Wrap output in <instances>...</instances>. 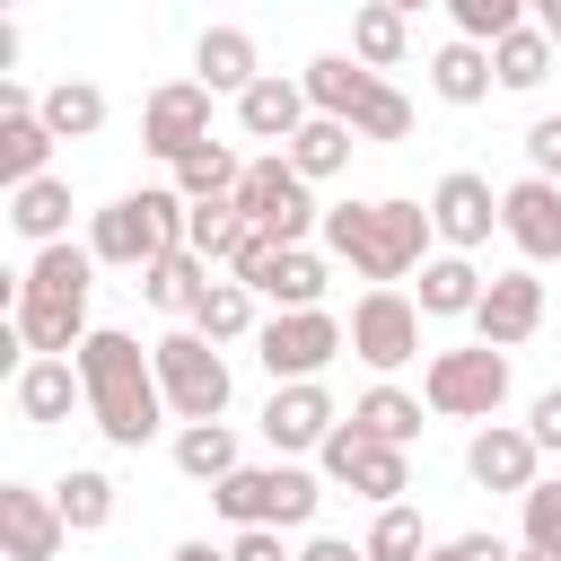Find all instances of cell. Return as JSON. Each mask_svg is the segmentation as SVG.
<instances>
[{
	"label": "cell",
	"mask_w": 561,
	"mask_h": 561,
	"mask_svg": "<svg viewBox=\"0 0 561 561\" xmlns=\"http://www.w3.org/2000/svg\"><path fill=\"white\" fill-rule=\"evenodd\" d=\"M482 289H491V280H482L473 254H430V263H421V316H473Z\"/></svg>",
	"instance_id": "29"
},
{
	"label": "cell",
	"mask_w": 561,
	"mask_h": 561,
	"mask_svg": "<svg viewBox=\"0 0 561 561\" xmlns=\"http://www.w3.org/2000/svg\"><path fill=\"white\" fill-rule=\"evenodd\" d=\"M500 228H508V245L526 254V272H535V263H561V184L517 175V184L500 193Z\"/></svg>",
	"instance_id": "17"
},
{
	"label": "cell",
	"mask_w": 561,
	"mask_h": 561,
	"mask_svg": "<svg viewBox=\"0 0 561 561\" xmlns=\"http://www.w3.org/2000/svg\"><path fill=\"white\" fill-rule=\"evenodd\" d=\"M245 289H254V298H272L280 316L324 307V254H316V245H272V254L245 272Z\"/></svg>",
	"instance_id": "21"
},
{
	"label": "cell",
	"mask_w": 561,
	"mask_h": 561,
	"mask_svg": "<svg viewBox=\"0 0 561 561\" xmlns=\"http://www.w3.org/2000/svg\"><path fill=\"white\" fill-rule=\"evenodd\" d=\"M430 88H438L447 105H482L500 79H491V53H482V44H438V53H430Z\"/></svg>",
	"instance_id": "34"
},
{
	"label": "cell",
	"mask_w": 561,
	"mask_h": 561,
	"mask_svg": "<svg viewBox=\"0 0 561 561\" xmlns=\"http://www.w3.org/2000/svg\"><path fill=\"white\" fill-rule=\"evenodd\" d=\"M88 289H96V254L88 245H44L18 289H9V333L26 342V359H79L88 324Z\"/></svg>",
	"instance_id": "1"
},
{
	"label": "cell",
	"mask_w": 561,
	"mask_h": 561,
	"mask_svg": "<svg viewBox=\"0 0 561 561\" xmlns=\"http://www.w3.org/2000/svg\"><path fill=\"white\" fill-rule=\"evenodd\" d=\"M351 149H359V131H351V123H324V114H316V123H307V131H298V140H289L280 158H289V167H298L307 184H324V175H342V167H351Z\"/></svg>",
	"instance_id": "37"
},
{
	"label": "cell",
	"mask_w": 561,
	"mask_h": 561,
	"mask_svg": "<svg viewBox=\"0 0 561 561\" xmlns=\"http://www.w3.org/2000/svg\"><path fill=\"white\" fill-rule=\"evenodd\" d=\"M517 508H526V543H535V552H561V473H552V482H535Z\"/></svg>",
	"instance_id": "42"
},
{
	"label": "cell",
	"mask_w": 561,
	"mask_h": 561,
	"mask_svg": "<svg viewBox=\"0 0 561 561\" xmlns=\"http://www.w3.org/2000/svg\"><path fill=\"white\" fill-rule=\"evenodd\" d=\"M237 184H245V158H237L228 140H202V149L175 167V193H184V202H237Z\"/></svg>",
	"instance_id": "36"
},
{
	"label": "cell",
	"mask_w": 561,
	"mask_h": 561,
	"mask_svg": "<svg viewBox=\"0 0 561 561\" xmlns=\"http://www.w3.org/2000/svg\"><path fill=\"white\" fill-rule=\"evenodd\" d=\"M535 26H543V35H552V53H561V0H543V9H535Z\"/></svg>",
	"instance_id": "49"
},
{
	"label": "cell",
	"mask_w": 561,
	"mask_h": 561,
	"mask_svg": "<svg viewBox=\"0 0 561 561\" xmlns=\"http://www.w3.org/2000/svg\"><path fill=\"white\" fill-rule=\"evenodd\" d=\"M473 333L491 342V351H517V342H535L543 333V280L517 263V272H491V289H482V307H473Z\"/></svg>",
	"instance_id": "16"
},
{
	"label": "cell",
	"mask_w": 561,
	"mask_h": 561,
	"mask_svg": "<svg viewBox=\"0 0 561 561\" xmlns=\"http://www.w3.org/2000/svg\"><path fill=\"white\" fill-rule=\"evenodd\" d=\"M351 351L394 386V368L421 359V298H403V289H359V307H351Z\"/></svg>",
	"instance_id": "11"
},
{
	"label": "cell",
	"mask_w": 561,
	"mask_h": 561,
	"mask_svg": "<svg viewBox=\"0 0 561 561\" xmlns=\"http://www.w3.org/2000/svg\"><path fill=\"white\" fill-rule=\"evenodd\" d=\"M430 561H517L500 535H447V543H430Z\"/></svg>",
	"instance_id": "45"
},
{
	"label": "cell",
	"mask_w": 561,
	"mask_h": 561,
	"mask_svg": "<svg viewBox=\"0 0 561 561\" xmlns=\"http://www.w3.org/2000/svg\"><path fill=\"white\" fill-rule=\"evenodd\" d=\"M316 473L324 482H342V491H359V500H377V508H403V491H412V447H377L368 430H333L324 438V456H316Z\"/></svg>",
	"instance_id": "10"
},
{
	"label": "cell",
	"mask_w": 561,
	"mask_h": 561,
	"mask_svg": "<svg viewBox=\"0 0 561 561\" xmlns=\"http://www.w3.org/2000/svg\"><path fill=\"white\" fill-rule=\"evenodd\" d=\"M35 114H44V131H53V140H88V131H105V88L61 79V88H44V96H35Z\"/></svg>",
	"instance_id": "35"
},
{
	"label": "cell",
	"mask_w": 561,
	"mask_h": 561,
	"mask_svg": "<svg viewBox=\"0 0 561 561\" xmlns=\"http://www.w3.org/2000/svg\"><path fill=\"white\" fill-rule=\"evenodd\" d=\"M53 131H44V114H35V96L26 88H0V184L18 193V184H44L53 167Z\"/></svg>",
	"instance_id": "18"
},
{
	"label": "cell",
	"mask_w": 561,
	"mask_h": 561,
	"mask_svg": "<svg viewBox=\"0 0 561 561\" xmlns=\"http://www.w3.org/2000/svg\"><path fill=\"white\" fill-rule=\"evenodd\" d=\"M228 237H237V202H193V219H184V245L219 272V254H228Z\"/></svg>",
	"instance_id": "41"
},
{
	"label": "cell",
	"mask_w": 561,
	"mask_h": 561,
	"mask_svg": "<svg viewBox=\"0 0 561 561\" xmlns=\"http://www.w3.org/2000/svg\"><path fill=\"white\" fill-rule=\"evenodd\" d=\"M254 307H263V298H254L245 280H228V272H219V280L193 298V316H184V324H193L202 342H245V333H263V316H254Z\"/></svg>",
	"instance_id": "27"
},
{
	"label": "cell",
	"mask_w": 561,
	"mask_h": 561,
	"mask_svg": "<svg viewBox=\"0 0 561 561\" xmlns=\"http://www.w3.org/2000/svg\"><path fill=\"white\" fill-rule=\"evenodd\" d=\"M237 219H254L272 245H307L316 228H324V210H316V193H307V175L272 149V158H245V184H237Z\"/></svg>",
	"instance_id": "8"
},
{
	"label": "cell",
	"mask_w": 561,
	"mask_h": 561,
	"mask_svg": "<svg viewBox=\"0 0 561 561\" xmlns=\"http://www.w3.org/2000/svg\"><path fill=\"white\" fill-rule=\"evenodd\" d=\"M430 228H438V245H447V254L491 245V228H500V193H491V175L447 167V175H438V193H430Z\"/></svg>",
	"instance_id": "13"
},
{
	"label": "cell",
	"mask_w": 561,
	"mask_h": 561,
	"mask_svg": "<svg viewBox=\"0 0 561 561\" xmlns=\"http://www.w3.org/2000/svg\"><path fill=\"white\" fill-rule=\"evenodd\" d=\"M175 473L219 491V482L237 473V430H228V421H193V430H175Z\"/></svg>",
	"instance_id": "32"
},
{
	"label": "cell",
	"mask_w": 561,
	"mask_h": 561,
	"mask_svg": "<svg viewBox=\"0 0 561 561\" xmlns=\"http://www.w3.org/2000/svg\"><path fill=\"white\" fill-rule=\"evenodd\" d=\"M228 561H298V552L280 543V526H245V535L228 543Z\"/></svg>",
	"instance_id": "46"
},
{
	"label": "cell",
	"mask_w": 561,
	"mask_h": 561,
	"mask_svg": "<svg viewBox=\"0 0 561 561\" xmlns=\"http://www.w3.org/2000/svg\"><path fill=\"white\" fill-rule=\"evenodd\" d=\"M403 53H412V9H403V0H368V9L351 18V61H368V70L386 79Z\"/></svg>",
	"instance_id": "25"
},
{
	"label": "cell",
	"mask_w": 561,
	"mask_h": 561,
	"mask_svg": "<svg viewBox=\"0 0 561 561\" xmlns=\"http://www.w3.org/2000/svg\"><path fill=\"white\" fill-rule=\"evenodd\" d=\"M298 88H307V105H316L324 123H351V114L368 105L377 70H368V61H351V53H316V61L298 70Z\"/></svg>",
	"instance_id": "24"
},
{
	"label": "cell",
	"mask_w": 561,
	"mask_h": 561,
	"mask_svg": "<svg viewBox=\"0 0 561 561\" xmlns=\"http://www.w3.org/2000/svg\"><path fill=\"white\" fill-rule=\"evenodd\" d=\"M79 386H88V421L105 430V447H149V438H158L167 394H158V359H149L131 333L96 324V333L79 342Z\"/></svg>",
	"instance_id": "2"
},
{
	"label": "cell",
	"mask_w": 561,
	"mask_h": 561,
	"mask_svg": "<svg viewBox=\"0 0 561 561\" xmlns=\"http://www.w3.org/2000/svg\"><path fill=\"white\" fill-rule=\"evenodd\" d=\"M316 500H324V482H316L307 465H237V473L210 491V508H219L237 535H245V526H280V535H289V526L316 517Z\"/></svg>",
	"instance_id": "5"
},
{
	"label": "cell",
	"mask_w": 561,
	"mask_h": 561,
	"mask_svg": "<svg viewBox=\"0 0 561 561\" xmlns=\"http://www.w3.org/2000/svg\"><path fill=\"white\" fill-rule=\"evenodd\" d=\"M535 465H543V447L526 438V421H482V430L465 438V473H473L482 491H517V500H526V491L543 482Z\"/></svg>",
	"instance_id": "15"
},
{
	"label": "cell",
	"mask_w": 561,
	"mask_h": 561,
	"mask_svg": "<svg viewBox=\"0 0 561 561\" xmlns=\"http://www.w3.org/2000/svg\"><path fill=\"white\" fill-rule=\"evenodd\" d=\"M9 228L44 254V245H70V184L61 175H44V184H18L9 193Z\"/></svg>",
	"instance_id": "26"
},
{
	"label": "cell",
	"mask_w": 561,
	"mask_h": 561,
	"mask_svg": "<svg viewBox=\"0 0 561 561\" xmlns=\"http://www.w3.org/2000/svg\"><path fill=\"white\" fill-rule=\"evenodd\" d=\"M9 403H18V421H26V430H53V421H70V403H88V386H79V359H18V386H9Z\"/></svg>",
	"instance_id": "22"
},
{
	"label": "cell",
	"mask_w": 561,
	"mask_h": 561,
	"mask_svg": "<svg viewBox=\"0 0 561 561\" xmlns=\"http://www.w3.org/2000/svg\"><path fill=\"white\" fill-rule=\"evenodd\" d=\"M517 561H561V552H535V543H517Z\"/></svg>",
	"instance_id": "50"
},
{
	"label": "cell",
	"mask_w": 561,
	"mask_h": 561,
	"mask_svg": "<svg viewBox=\"0 0 561 561\" xmlns=\"http://www.w3.org/2000/svg\"><path fill=\"white\" fill-rule=\"evenodd\" d=\"M359 552L368 561H430V535H421L412 508H377V526L359 535Z\"/></svg>",
	"instance_id": "39"
},
{
	"label": "cell",
	"mask_w": 561,
	"mask_h": 561,
	"mask_svg": "<svg viewBox=\"0 0 561 561\" xmlns=\"http://www.w3.org/2000/svg\"><path fill=\"white\" fill-rule=\"evenodd\" d=\"M53 508H61V526H70V535H96V526H114V473H96V465H70V473L53 482Z\"/></svg>",
	"instance_id": "33"
},
{
	"label": "cell",
	"mask_w": 561,
	"mask_h": 561,
	"mask_svg": "<svg viewBox=\"0 0 561 561\" xmlns=\"http://www.w3.org/2000/svg\"><path fill=\"white\" fill-rule=\"evenodd\" d=\"M307 123H316V105H307V88L280 79V70H263V79L237 96V131H245V140H280V149H289Z\"/></svg>",
	"instance_id": "19"
},
{
	"label": "cell",
	"mask_w": 561,
	"mask_h": 561,
	"mask_svg": "<svg viewBox=\"0 0 561 561\" xmlns=\"http://www.w3.org/2000/svg\"><path fill=\"white\" fill-rule=\"evenodd\" d=\"M447 18H456V44H508L517 26H526V9L517 0H447Z\"/></svg>",
	"instance_id": "38"
},
{
	"label": "cell",
	"mask_w": 561,
	"mask_h": 561,
	"mask_svg": "<svg viewBox=\"0 0 561 561\" xmlns=\"http://www.w3.org/2000/svg\"><path fill=\"white\" fill-rule=\"evenodd\" d=\"M526 167H535L543 184H561V114H543V123H526Z\"/></svg>",
	"instance_id": "43"
},
{
	"label": "cell",
	"mask_w": 561,
	"mask_h": 561,
	"mask_svg": "<svg viewBox=\"0 0 561 561\" xmlns=\"http://www.w3.org/2000/svg\"><path fill=\"white\" fill-rule=\"evenodd\" d=\"M298 561H368V552H359V543H342V535H307V543H298Z\"/></svg>",
	"instance_id": "47"
},
{
	"label": "cell",
	"mask_w": 561,
	"mask_h": 561,
	"mask_svg": "<svg viewBox=\"0 0 561 561\" xmlns=\"http://www.w3.org/2000/svg\"><path fill=\"white\" fill-rule=\"evenodd\" d=\"M193 79H202L210 96H245V88L263 79L254 35H245V26H202V44H193Z\"/></svg>",
	"instance_id": "23"
},
{
	"label": "cell",
	"mask_w": 561,
	"mask_h": 561,
	"mask_svg": "<svg viewBox=\"0 0 561 561\" xmlns=\"http://www.w3.org/2000/svg\"><path fill=\"white\" fill-rule=\"evenodd\" d=\"M552 61H561V53H552V35H543L535 18H526V26L508 35V44H491V79H500L508 96H526V88H543V79H552Z\"/></svg>",
	"instance_id": "31"
},
{
	"label": "cell",
	"mask_w": 561,
	"mask_h": 561,
	"mask_svg": "<svg viewBox=\"0 0 561 561\" xmlns=\"http://www.w3.org/2000/svg\"><path fill=\"white\" fill-rule=\"evenodd\" d=\"M342 421H351V412H342L324 386H272V403H263L272 456H324V438H333Z\"/></svg>",
	"instance_id": "14"
},
{
	"label": "cell",
	"mask_w": 561,
	"mask_h": 561,
	"mask_svg": "<svg viewBox=\"0 0 561 561\" xmlns=\"http://www.w3.org/2000/svg\"><path fill=\"white\" fill-rule=\"evenodd\" d=\"M316 237H324V254H342L368 289H394V280L421 272L430 245H438L430 202H333Z\"/></svg>",
	"instance_id": "3"
},
{
	"label": "cell",
	"mask_w": 561,
	"mask_h": 561,
	"mask_svg": "<svg viewBox=\"0 0 561 561\" xmlns=\"http://www.w3.org/2000/svg\"><path fill=\"white\" fill-rule=\"evenodd\" d=\"M351 351V324L333 307H298V316H263L254 359L272 368V386H324V368Z\"/></svg>",
	"instance_id": "6"
},
{
	"label": "cell",
	"mask_w": 561,
	"mask_h": 561,
	"mask_svg": "<svg viewBox=\"0 0 561 561\" xmlns=\"http://www.w3.org/2000/svg\"><path fill=\"white\" fill-rule=\"evenodd\" d=\"M202 140H210V88H202V79H167V88H149V105H140V149L167 158V167H184Z\"/></svg>",
	"instance_id": "12"
},
{
	"label": "cell",
	"mask_w": 561,
	"mask_h": 561,
	"mask_svg": "<svg viewBox=\"0 0 561 561\" xmlns=\"http://www.w3.org/2000/svg\"><path fill=\"white\" fill-rule=\"evenodd\" d=\"M526 438H535L543 456H561V386H543V394H535V412H526Z\"/></svg>",
	"instance_id": "44"
},
{
	"label": "cell",
	"mask_w": 561,
	"mask_h": 561,
	"mask_svg": "<svg viewBox=\"0 0 561 561\" xmlns=\"http://www.w3.org/2000/svg\"><path fill=\"white\" fill-rule=\"evenodd\" d=\"M351 131H359V140H412V96H403L394 79H377L368 105L351 114Z\"/></svg>",
	"instance_id": "40"
},
{
	"label": "cell",
	"mask_w": 561,
	"mask_h": 561,
	"mask_svg": "<svg viewBox=\"0 0 561 561\" xmlns=\"http://www.w3.org/2000/svg\"><path fill=\"white\" fill-rule=\"evenodd\" d=\"M61 508H53V491H26V482H0V543H9V561H53L61 552Z\"/></svg>",
	"instance_id": "20"
},
{
	"label": "cell",
	"mask_w": 561,
	"mask_h": 561,
	"mask_svg": "<svg viewBox=\"0 0 561 561\" xmlns=\"http://www.w3.org/2000/svg\"><path fill=\"white\" fill-rule=\"evenodd\" d=\"M421 412H430L421 394H403V386H368V394L351 403V430H368L377 447H412V438H421Z\"/></svg>",
	"instance_id": "30"
},
{
	"label": "cell",
	"mask_w": 561,
	"mask_h": 561,
	"mask_svg": "<svg viewBox=\"0 0 561 561\" xmlns=\"http://www.w3.org/2000/svg\"><path fill=\"white\" fill-rule=\"evenodd\" d=\"M421 403H430L438 421H491V412L508 403V351H491V342L430 351V368H421Z\"/></svg>",
	"instance_id": "7"
},
{
	"label": "cell",
	"mask_w": 561,
	"mask_h": 561,
	"mask_svg": "<svg viewBox=\"0 0 561 561\" xmlns=\"http://www.w3.org/2000/svg\"><path fill=\"white\" fill-rule=\"evenodd\" d=\"M167 561H228V552H219V543H202V535H193V543H175V552H167Z\"/></svg>",
	"instance_id": "48"
},
{
	"label": "cell",
	"mask_w": 561,
	"mask_h": 561,
	"mask_svg": "<svg viewBox=\"0 0 561 561\" xmlns=\"http://www.w3.org/2000/svg\"><path fill=\"white\" fill-rule=\"evenodd\" d=\"M210 280H219V272H210L193 245H175V254H158V263L140 272V298H149L158 316H193V298H202Z\"/></svg>",
	"instance_id": "28"
},
{
	"label": "cell",
	"mask_w": 561,
	"mask_h": 561,
	"mask_svg": "<svg viewBox=\"0 0 561 561\" xmlns=\"http://www.w3.org/2000/svg\"><path fill=\"white\" fill-rule=\"evenodd\" d=\"M149 359H158V394H167V412H175L184 430L228 412V359H219V342H202V333L184 324V333L149 342Z\"/></svg>",
	"instance_id": "9"
},
{
	"label": "cell",
	"mask_w": 561,
	"mask_h": 561,
	"mask_svg": "<svg viewBox=\"0 0 561 561\" xmlns=\"http://www.w3.org/2000/svg\"><path fill=\"white\" fill-rule=\"evenodd\" d=\"M184 219H193V202H184L175 184H140V193H123V202H105V210H96L88 254H96V263H114V272H149L158 254H175V245H184Z\"/></svg>",
	"instance_id": "4"
}]
</instances>
